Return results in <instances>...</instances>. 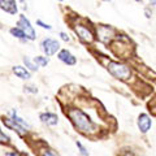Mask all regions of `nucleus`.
I'll return each mask as SVG.
<instances>
[{
  "label": "nucleus",
  "mask_w": 156,
  "mask_h": 156,
  "mask_svg": "<svg viewBox=\"0 0 156 156\" xmlns=\"http://www.w3.org/2000/svg\"><path fill=\"white\" fill-rule=\"evenodd\" d=\"M60 37H61V39H62L64 42H69V35H68L66 33L61 31V33H60Z\"/></svg>",
  "instance_id": "23"
},
{
  "label": "nucleus",
  "mask_w": 156,
  "mask_h": 156,
  "mask_svg": "<svg viewBox=\"0 0 156 156\" xmlns=\"http://www.w3.org/2000/svg\"><path fill=\"white\" fill-rule=\"evenodd\" d=\"M37 25H39L42 29H46V30H52V26L48 25V23H44L42 20H37Z\"/></svg>",
  "instance_id": "22"
},
{
  "label": "nucleus",
  "mask_w": 156,
  "mask_h": 156,
  "mask_svg": "<svg viewBox=\"0 0 156 156\" xmlns=\"http://www.w3.org/2000/svg\"><path fill=\"white\" fill-rule=\"evenodd\" d=\"M23 89H25V92H30V94H37L38 92L37 86H34V85H26Z\"/></svg>",
  "instance_id": "20"
},
{
  "label": "nucleus",
  "mask_w": 156,
  "mask_h": 156,
  "mask_svg": "<svg viewBox=\"0 0 156 156\" xmlns=\"http://www.w3.org/2000/svg\"><path fill=\"white\" fill-rule=\"evenodd\" d=\"M41 48H42V51L44 52L46 56H52V55H55V53L58 51L60 44H58V42L55 41V39L46 38V39H43V41H42Z\"/></svg>",
  "instance_id": "4"
},
{
  "label": "nucleus",
  "mask_w": 156,
  "mask_h": 156,
  "mask_svg": "<svg viewBox=\"0 0 156 156\" xmlns=\"http://www.w3.org/2000/svg\"><path fill=\"white\" fill-rule=\"evenodd\" d=\"M115 30L109 26H99L98 27V38L103 43H109L113 38Z\"/></svg>",
  "instance_id": "9"
},
{
  "label": "nucleus",
  "mask_w": 156,
  "mask_h": 156,
  "mask_svg": "<svg viewBox=\"0 0 156 156\" xmlns=\"http://www.w3.org/2000/svg\"><path fill=\"white\" fill-rule=\"evenodd\" d=\"M76 147L78 150L80 156H90V152H89V150H87V147L82 142H80V140H76Z\"/></svg>",
  "instance_id": "15"
},
{
  "label": "nucleus",
  "mask_w": 156,
  "mask_h": 156,
  "mask_svg": "<svg viewBox=\"0 0 156 156\" xmlns=\"http://www.w3.org/2000/svg\"><path fill=\"white\" fill-rule=\"evenodd\" d=\"M9 31H11V34H12L13 37H16V38H18V39H21V41H25V39H26V35H25V34H23V31H22V30H21V29H20L18 26H16V27H12Z\"/></svg>",
  "instance_id": "17"
},
{
  "label": "nucleus",
  "mask_w": 156,
  "mask_h": 156,
  "mask_svg": "<svg viewBox=\"0 0 156 156\" xmlns=\"http://www.w3.org/2000/svg\"><path fill=\"white\" fill-rule=\"evenodd\" d=\"M38 156H57V154L55 150H52L48 146H44V147L38 150Z\"/></svg>",
  "instance_id": "14"
},
{
  "label": "nucleus",
  "mask_w": 156,
  "mask_h": 156,
  "mask_svg": "<svg viewBox=\"0 0 156 156\" xmlns=\"http://www.w3.org/2000/svg\"><path fill=\"white\" fill-rule=\"evenodd\" d=\"M68 117H69L70 122L73 126L77 129V131H80L81 134H83L86 136L95 134L98 131V126L94 121L91 120V117L85 113L82 109L80 108H70L66 112Z\"/></svg>",
  "instance_id": "1"
},
{
  "label": "nucleus",
  "mask_w": 156,
  "mask_h": 156,
  "mask_svg": "<svg viewBox=\"0 0 156 156\" xmlns=\"http://www.w3.org/2000/svg\"><path fill=\"white\" fill-rule=\"evenodd\" d=\"M17 26L23 31V34L26 35V39H29V41H34V39H35V30H34V27L31 26L30 21L26 18V16H23V14L20 16Z\"/></svg>",
  "instance_id": "3"
},
{
  "label": "nucleus",
  "mask_w": 156,
  "mask_h": 156,
  "mask_svg": "<svg viewBox=\"0 0 156 156\" xmlns=\"http://www.w3.org/2000/svg\"><path fill=\"white\" fill-rule=\"evenodd\" d=\"M3 124L5 125V128L11 129V130H13V131H16V133H17L20 136H25V135L27 134V130H26V129H23L21 125H18L16 121L12 120L11 117H8V116L3 119Z\"/></svg>",
  "instance_id": "7"
},
{
  "label": "nucleus",
  "mask_w": 156,
  "mask_h": 156,
  "mask_svg": "<svg viewBox=\"0 0 156 156\" xmlns=\"http://www.w3.org/2000/svg\"><path fill=\"white\" fill-rule=\"evenodd\" d=\"M22 60H23V64L26 65V69H27L29 72H37V70H38V65H37L34 61H31L27 56H25V57L22 58Z\"/></svg>",
  "instance_id": "16"
},
{
  "label": "nucleus",
  "mask_w": 156,
  "mask_h": 156,
  "mask_svg": "<svg viewBox=\"0 0 156 156\" xmlns=\"http://www.w3.org/2000/svg\"><path fill=\"white\" fill-rule=\"evenodd\" d=\"M135 2H139V3H142V0H135Z\"/></svg>",
  "instance_id": "24"
},
{
  "label": "nucleus",
  "mask_w": 156,
  "mask_h": 156,
  "mask_svg": "<svg viewBox=\"0 0 156 156\" xmlns=\"http://www.w3.org/2000/svg\"><path fill=\"white\" fill-rule=\"evenodd\" d=\"M13 73L16 74V77H18L20 80H30L31 78V73L29 72L26 68H23V66H21V65H16V66H13Z\"/></svg>",
  "instance_id": "13"
},
{
  "label": "nucleus",
  "mask_w": 156,
  "mask_h": 156,
  "mask_svg": "<svg viewBox=\"0 0 156 156\" xmlns=\"http://www.w3.org/2000/svg\"><path fill=\"white\" fill-rule=\"evenodd\" d=\"M0 9L9 14H16L18 11L16 0H0Z\"/></svg>",
  "instance_id": "10"
},
{
  "label": "nucleus",
  "mask_w": 156,
  "mask_h": 156,
  "mask_svg": "<svg viewBox=\"0 0 156 156\" xmlns=\"http://www.w3.org/2000/svg\"><path fill=\"white\" fill-rule=\"evenodd\" d=\"M0 144H11V138L0 128Z\"/></svg>",
  "instance_id": "19"
},
{
  "label": "nucleus",
  "mask_w": 156,
  "mask_h": 156,
  "mask_svg": "<svg viewBox=\"0 0 156 156\" xmlns=\"http://www.w3.org/2000/svg\"><path fill=\"white\" fill-rule=\"evenodd\" d=\"M103 2H111V0H103Z\"/></svg>",
  "instance_id": "25"
},
{
  "label": "nucleus",
  "mask_w": 156,
  "mask_h": 156,
  "mask_svg": "<svg viewBox=\"0 0 156 156\" xmlns=\"http://www.w3.org/2000/svg\"><path fill=\"white\" fill-rule=\"evenodd\" d=\"M57 2H62V0H57Z\"/></svg>",
  "instance_id": "26"
},
{
  "label": "nucleus",
  "mask_w": 156,
  "mask_h": 156,
  "mask_svg": "<svg viewBox=\"0 0 156 156\" xmlns=\"http://www.w3.org/2000/svg\"><path fill=\"white\" fill-rule=\"evenodd\" d=\"M39 120L47 126H56L58 124V116L53 112H42L39 115Z\"/></svg>",
  "instance_id": "8"
},
{
  "label": "nucleus",
  "mask_w": 156,
  "mask_h": 156,
  "mask_svg": "<svg viewBox=\"0 0 156 156\" xmlns=\"http://www.w3.org/2000/svg\"><path fill=\"white\" fill-rule=\"evenodd\" d=\"M74 30L77 33V35L80 37L81 41H83L86 43H91L92 41H94V34H92V31L87 26L77 25V26H74Z\"/></svg>",
  "instance_id": "6"
},
{
  "label": "nucleus",
  "mask_w": 156,
  "mask_h": 156,
  "mask_svg": "<svg viewBox=\"0 0 156 156\" xmlns=\"http://www.w3.org/2000/svg\"><path fill=\"white\" fill-rule=\"evenodd\" d=\"M136 126L142 134H147L152 128V119L147 113H139L138 120H136Z\"/></svg>",
  "instance_id": "5"
},
{
  "label": "nucleus",
  "mask_w": 156,
  "mask_h": 156,
  "mask_svg": "<svg viewBox=\"0 0 156 156\" xmlns=\"http://www.w3.org/2000/svg\"><path fill=\"white\" fill-rule=\"evenodd\" d=\"M5 156H26V155L20 152V151H17V150H11V151H7Z\"/></svg>",
  "instance_id": "21"
},
{
  "label": "nucleus",
  "mask_w": 156,
  "mask_h": 156,
  "mask_svg": "<svg viewBox=\"0 0 156 156\" xmlns=\"http://www.w3.org/2000/svg\"><path fill=\"white\" fill-rule=\"evenodd\" d=\"M107 69L111 73L112 76L117 80H121V81H128L130 76H131V70L128 65L125 64H121V62H115V61H111Z\"/></svg>",
  "instance_id": "2"
},
{
  "label": "nucleus",
  "mask_w": 156,
  "mask_h": 156,
  "mask_svg": "<svg viewBox=\"0 0 156 156\" xmlns=\"http://www.w3.org/2000/svg\"><path fill=\"white\" fill-rule=\"evenodd\" d=\"M57 57H58V60L62 61L66 65H74L77 62V58L74 57V55H72L68 50H61L60 52H58Z\"/></svg>",
  "instance_id": "11"
},
{
  "label": "nucleus",
  "mask_w": 156,
  "mask_h": 156,
  "mask_svg": "<svg viewBox=\"0 0 156 156\" xmlns=\"http://www.w3.org/2000/svg\"><path fill=\"white\" fill-rule=\"evenodd\" d=\"M8 117H11L12 120H14L18 125H21L23 129H26V130H30V129H31L30 124H29L26 120H23L22 117H20V116L17 115V111H16V109H11V111H9V112H8Z\"/></svg>",
  "instance_id": "12"
},
{
  "label": "nucleus",
  "mask_w": 156,
  "mask_h": 156,
  "mask_svg": "<svg viewBox=\"0 0 156 156\" xmlns=\"http://www.w3.org/2000/svg\"><path fill=\"white\" fill-rule=\"evenodd\" d=\"M33 61L35 62L38 66H47L48 62H50V58L47 56H37V57H34Z\"/></svg>",
  "instance_id": "18"
}]
</instances>
